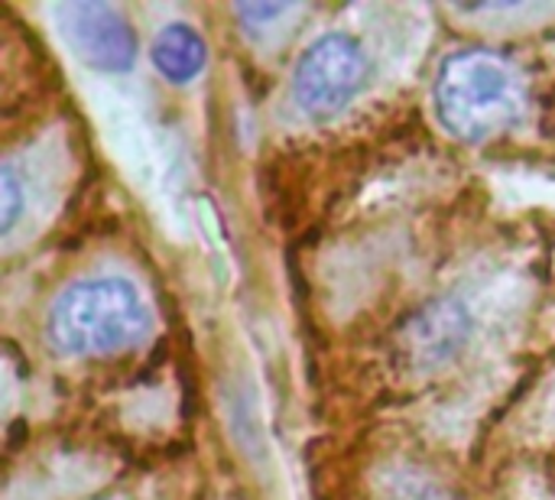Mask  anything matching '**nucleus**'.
I'll return each instance as SVG.
<instances>
[{
  "label": "nucleus",
  "instance_id": "nucleus-1",
  "mask_svg": "<svg viewBox=\"0 0 555 500\" xmlns=\"http://www.w3.org/2000/svg\"><path fill=\"white\" fill-rule=\"evenodd\" d=\"M150 309L127 280H85L68 286L49 312V342L62 355H114L140 342Z\"/></svg>",
  "mask_w": 555,
  "mask_h": 500
},
{
  "label": "nucleus",
  "instance_id": "nucleus-2",
  "mask_svg": "<svg viewBox=\"0 0 555 500\" xmlns=\"http://www.w3.org/2000/svg\"><path fill=\"white\" fill-rule=\"evenodd\" d=\"M520 81L507 59L465 49L442 62L436 78L439 120L462 140H488L520 120Z\"/></svg>",
  "mask_w": 555,
  "mask_h": 500
},
{
  "label": "nucleus",
  "instance_id": "nucleus-3",
  "mask_svg": "<svg viewBox=\"0 0 555 500\" xmlns=\"http://www.w3.org/2000/svg\"><path fill=\"white\" fill-rule=\"evenodd\" d=\"M367 75V55L358 39L348 33H328L315 39L293 75L296 104L312 117H332L341 111Z\"/></svg>",
  "mask_w": 555,
  "mask_h": 500
},
{
  "label": "nucleus",
  "instance_id": "nucleus-4",
  "mask_svg": "<svg viewBox=\"0 0 555 500\" xmlns=\"http://www.w3.org/2000/svg\"><path fill=\"white\" fill-rule=\"evenodd\" d=\"M68 46L98 72H127L137 59V36L127 20L104 3H68L59 10Z\"/></svg>",
  "mask_w": 555,
  "mask_h": 500
},
{
  "label": "nucleus",
  "instance_id": "nucleus-5",
  "mask_svg": "<svg viewBox=\"0 0 555 500\" xmlns=\"http://www.w3.org/2000/svg\"><path fill=\"white\" fill-rule=\"evenodd\" d=\"M465 335H468L465 312L452 303H439L413 322L410 348H413V358H420L426 368H433V364L449 361L465 345Z\"/></svg>",
  "mask_w": 555,
  "mask_h": 500
},
{
  "label": "nucleus",
  "instance_id": "nucleus-6",
  "mask_svg": "<svg viewBox=\"0 0 555 500\" xmlns=\"http://www.w3.org/2000/svg\"><path fill=\"white\" fill-rule=\"evenodd\" d=\"M153 65L176 85L192 81L205 68V42H202V36L185 23L166 26L153 42Z\"/></svg>",
  "mask_w": 555,
  "mask_h": 500
},
{
  "label": "nucleus",
  "instance_id": "nucleus-7",
  "mask_svg": "<svg viewBox=\"0 0 555 500\" xmlns=\"http://www.w3.org/2000/svg\"><path fill=\"white\" fill-rule=\"evenodd\" d=\"M0 192H3V202H0V231L10 234L13 225H16V215L23 208V192H20V179H16V169L7 163L3 172H0Z\"/></svg>",
  "mask_w": 555,
  "mask_h": 500
},
{
  "label": "nucleus",
  "instance_id": "nucleus-8",
  "mask_svg": "<svg viewBox=\"0 0 555 500\" xmlns=\"http://www.w3.org/2000/svg\"><path fill=\"white\" fill-rule=\"evenodd\" d=\"M384 500H452L446 498L439 488H433L429 482H423V478H393L390 482V488H387V495Z\"/></svg>",
  "mask_w": 555,
  "mask_h": 500
},
{
  "label": "nucleus",
  "instance_id": "nucleus-9",
  "mask_svg": "<svg viewBox=\"0 0 555 500\" xmlns=\"http://www.w3.org/2000/svg\"><path fill=\"white\" fill-rule=\"evenodd\" d=\"M286 13V7L283 3H273V7H267V3H260V7H241V16H254V20H273V16H283Z\"/></svg>",
  "mask_w": 555,
  "mask_h": 500
}]
</instances>
